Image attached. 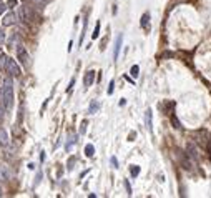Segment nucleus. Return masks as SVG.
I'll return each instance as SVG.
<instances>
[{"mask_svg":"<svg viewBox=\"0 0 211 198\" xmlns=\"http://www.w3.org/2000/svg\"><path fill=\"white\" fill-rule=\"evenodd\" d=\"M93 82H95V70H88L85 75V78H83V83H85V87L88 88V87L93 85Z\"/></svg>","mask_w":211,"mask_h":198,"instance_id":"6","label":"nucleus"},{"mask_svg":"<svg viewBox=\"0 0 211 198\" xmlns=\"http://www.w3.org/2000/svg\"><path fill=\"white\" fill-rule=\"evenodd\" d=\"M110 162H112L113 168H118V160L115 158V157H112V158H110Z\"/></svg>","mask_w":211,"mask_h":198,"instance_id":"22","label":"nucleus"},{"mask_svg":"<svg viewBox=\"0 0 211 198\" xmlns=\"http://www.w3.org/2000/svg\"><path fill=\"white\" fill-rule=\"evenodd\" d=\"M130 172H132L133 178H136V177H138V173H140V166L138 165H132V166H130Z\"/></svg>","mask_w":211,"mask_h":198,"instance_id":"16","label":"nucleus"},{"mask_svg":"<svg viewBox=\"0 0 211 198\" xmlns=\"http://www.w3.org/2000/svg\"><path fill=\"white\" fill-rule=\"evenodd\" d=\"M100 108V103L98 102H95V100H93L92 103H90V108H88V113H95L97 112V110H98Z\"/></svg>","mask_w":211,"mask_h":198,"instance_id":"15","label":"nucleus"},{"mask_svg":"<svg viewBox=\"0 0 211 198\" xmlns=\"http://www.w3.org/2000/svg\"><path fill=\"white\" fill-rule=\"evenodd\" d=\"M3 120V110H2V107H0V122Z\"/></svg>","mask_w":211,"mask_h":198,"instance_id":"29","label":"nucleus"},{"mask_svg":"<svg viewBox=\"0 0 211 198\" xmlns=\"http://www.w3.org/2000/svg\"><path fill=\"white\" fill-rule=\"evenodd\" d=\"M130 72H132V77H133V78H136V77H138V72H140V67L138 65H133Z\"/></svg>","mask_w":211,"mask_h":198,"instance_id":"21","label":"nucleus"},{"mask_svg":"<svg viewBox=\"0 0 211 198\" xmlns=\"http://www.w3.org/2000/svg\"><path fill=\"white\" fill-rule=\"evenodd\" d=\"M7 57L5 53H0V70H5V65H7Z\"/></svg>","mask_w":211,"mask_h":198,"instance_id":"14","label":"nucleus"},{"mask_svg":"<svg viewBox=\"0 0 211 198\" xmlns=\"http://www.w3.org/2000/svg\"><path fill=\"white\" fill-rule=\"evenodd\" d=\"M100 37V22H97V25H95V30L92 33V38H98Z\"/></svg>","mask_w":211,"mask_h":198,"instance_id":"20","label":"nucleus"},{"mask_svg":"<svg viewBox=\"0 0 211 198\" xmlns=\"http://www.w3.org/2000/svg\"><path fill=\"white\" fill-rule=\"evenodd\" d=\"M73 85H75V78H72V82H70V87H68V88H66V92H68V93L72 92V88H73Z\"/></svg>","mask_w":211,"mask_h":198,"instance_id":"24","label":"nucleus"},{"mask_svg":"<svg viewBox=\"0 0 211 198\" xmlns=\"http://www.w3.org/2000/svg\"><path fill=\"white\" fill-rule=\"evenodd\" d=\"M5 70L10 73L12 77H18V75H20V67L17 65V62H15V60H12V58H7Z\"/></svg>","mask_w":211,"mask_h":198,"instance_id":"3","label":"nucleus"},{"mask_svg":"<svg viewBox=\"0 0 211 198\" xmlns=\"http://www.w3.org/2000/svg\"><path fill=\"white\" fill-rule=\"evenodd\" d=\"M195 135H196V137H198V138H199V142H201V143H205L206 140H208V132H206V130H201V132H196V133H195Z\"/></svg>","mask_w":211,"mask_h":198,"instance_id":"13","label":"nucleus"},{"mask_svg":"<svg viewBox=\"0 0 211 198\" xmlns=\"http://www.w3.org/2000/svg\"><path fill=\"white\" fill-rule=\"evenodd\" d=\"M85 126H86V122H83V123H82V128H80V132L82 133H85Z\"/></svg>","mask_w":211,"mask_h":198,"instance_id":"27","label":"nucleus"},{"mask_svg":"<svg viewBox=\"0 0 211 198\" xmlns=\"http://www.w3.org/2000/svg\"><path fill=\"white\" fill-rule=\"evenodd\" d=\"M2 102L5 105L7 110H10L13 107V83L12 78L3 80V87H2Z\"/></svg>","mask_w":211,"mask_h":198,"instance_id":"1","label":"nucleus"},{"mask_svg":"<svg viewBox=\"0 0 211 198\" xmlns=\"http://www.w3.org/2000/svg\"><path fill=\"white\" fill-rule=\"evenodd\" d=\"M5 8H7L5 3H0V13H3V12H5Z\"/></svg>","mask_w":211,"mask_h":198,"instance_id":"26","label":"nucleus"},{"mask_svg":"<svg viewBox=\"0 0 211 198\" xmlns=\"http://www.w3.org/2000/svg\"><path fill=\"white\" fill-rule=\"evenodd\" d=\"M186 152H188V157L195 162H198L199 160V153H198V148L195 146V143H188L186 145Z\"/></svg>","mask_w":211,"mask_h":198,"instance_id":"4","label":"nucleus"},{"mask_svg":"<svg viewBox=\"0 0 211 198\" xmlns=\"http://www.w3.org/2000/svg\"><path fill=\"white\" fill-rule=\"evenodd\" d=\"M85 155L88 157V158H92L93 155H95V146H93L92 143H88V145L85 146Z\"/></svg>","mask_w":211,"mask_h":198,"instance_id":"12","label":"nucleus"},{"mask_svg":"<svg viewBox=\"0 0 211 198\" xmlns=\"http://www.w3.org/2000/svg\"><path fill=\"white\" fill-rule=\"evenodd\" d=\"M8 145V135L3 128H0V146H7Z\"/></svg>","mask_w":211,"mask_h":198,"instance_id":"10","label":"nucleus"},{"mask_svg":"<svg viewBox=\"0 0 211 198\" xmlns=\"http://www.w3.org/2000/svg\"><path fill=\"white\" fill-rule=\"evenodd\" d=\"M121 42H123V35L120 33L118 37H116V43H115V50H113V60H115V62H116V58H118L120 48H121Z\"/></svg>","mask_w":211,"mask_h":198,"instance_id":"7","label":"nucleus"},{"mask_svg":"<svg viewBox=\"0 0 211 198\" xmlns=\"http://www.w3.org/2000/svg\"><path fill=\"white\" fill-rule=\"evenodd\" d=\"M10 178V173L7 170V166H0V182H7V180Z\"/></svg>","mask_w":211,"mask_h":198,"instance_id":"11","label":"nucleus"},{"mask_svg":"<svg viewBox=\"0 0 211 198\" xmlns=\"http://www.w3.org/2000/svg\"><path fill=\"white\" fill-rule=\"evenodd\" d=\"M17 57H18L20 63L25 67V68H28V67H30V55H28V52L25 50V47H23V45H18V47H17Z\"/></svg>","mask_w":211,"mask_h":198,"instance_id":"2","label":"nucleus"},{"mask_svg":"<svg viewBox=\"0 0 211 198\" xmlns=\"http://www.w3.org/2000/svg\"><path fill=\"white\" fill-rule=\"evenodd\" d=\"M145 122H146V128H148V132L151 133L153 132V123H151V108H148L145 112Z\"/></svg>","mask_w":211,"mask_h":198,"instance_id":"9","label":"nucleus"},{"mask_svg":"<svg viewBox=\"0 0 211 198\" xmlns=\"http://www.w3.org/2000/svg\"><path fill=\"white\" fill-rule=\"evenodd\" d=\"M15 22H17V15H15V13H13V12H8V13H7V15H5V17L2 19V23H3V25H5V27H10V25H13Z\"/></svg>","mask_w":211,"mask_h":198,"instance_id":"5","label":"nucleus"},{"mask_svg":"<svg viewBox=\"0 0 211 198\" xmlns=\"http://www.w3.org/2000/svg\"><path fill=\"white\" fill-rule=\"evenodd\" d=\"M8 5H10V7L17 5V0H8Z\"/></svg>","mask_w":211,"mask_h":198,"instance_id":"28","label":"nucleus"},{"mask_svg":"<svg viewBox=\"0 0 211 198\" xmlns=\"http://www.w3.org/2000/svg\"><path fill=\"white\" fill-rule=\"evenodd\" d=\"M181 160H183V166H185V170H188V172H190V170L193 168V166H191V162L186 158V157H183Z\"/></svg>","mask_w":211,"mask_h":198,"instance_id":"19","label":"nucleus"},{"mask_svg":"<svg viewBox=\"0 0 211 198\" xmlns=\"http://www.w3.org/2000/svg\"><path fill=\"white\" fill-rule=\"evenodd\" d=\"M140 23L143 27V30L145 32H150V13H143V17L140 20Z\"/></svg>","mask_w":211,"mask_h":198,"instance_id":"8","label":"nucleus"},{"mask_svg":"<svg viewBox=\"0 0 211 198\" xmlns=\"http://www.w3.org/2000/svg\"><path fill=\"white\" fill-rule=\"evenodd\" d=\"M125 186H126V190H128V195H132V186H130V183H128V182L125 183Z\"/></svg>","mask_w":211,"mask_h":198,"instance_id":"25","label":"nucleus"},{"mask_svg":"<svg viewBox=\"0 0 211 198\" xmlns=\"http://www.w3.org/2000/svg\"><path fill=\"white\" fill-rule=\"evenodd\" d=\"M3 38H5V35H3V32H2V33H0V43L3 42Z\"/></svg>","mask_w":211,"mask_h":198,"instance_id":"30","label":"nucleus"},{"mask_svg":"<svg viewBox=\"0 0 211 198\" xmlns=\"http://www.w3.org/2000/svg\"><path fill=\"white\" fill-rule=\"evenodd\" d=\"M75 140H77V137H73V135H72V137H70V140L66 142V146H65L66 152H70V150H72V146H73V143H75Z\"/></svg>","mask_w":211,"mask_h":198,"instance_id":"18","label":"nucleus"},{"mask_svg":"<svg viewBox=\"0 0 211 198\" xmlns=\"http://www.w3.org/2000/svg\"><path fill=\"white\" fill-rule=\"evenodd\" d=\"M113 87H115V80L110 82V87H108V95H112V93H113Z\"/></svg>","mask_w":211,"mask_h":198,"instance_id":"23","label":"nucleus"},{"mask_svg":"<svg viewBox=\"0 0 211 198\" xmlns=\"http://www.w3.org/2000/svg\"><path fill=\"white\" fill-rule=\"evenodd\" d=\"M171 125L175 130H181V123H179V120L176 117H171Z\"/></svg>","mask_w":211,"mask_h":198,"instance_id":"17","label":"nucleus"}]
</instances>
